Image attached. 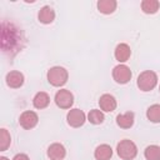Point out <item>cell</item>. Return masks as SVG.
<instances>
[{"instance_id": "obj_1", "label": "cell", "mask_w": 160, "mask_h": 160, "mask_svg": "<svg viewBox=\"0 0 160 160\" xmlns=\"http://www.w3.org/2000/svg\"><path fill=\"white\" fill-rule=\"evenodd\" d=\"M46 78H48V81L50 85H52L55 88H60L66 84V81L69 79V72L62 66H52L48 70Z\"/></svg>"}, {"instance_id": "obj_2", "label": "cell", "mask_w": 160, "mask_h": 160, "mask_svg": "<svg viewBox=\"0 0 160 160\" xmlns=\"http://www.w3.org/2000/svg\"><path fill=\"white\" fill-rule=\"evenodd\" d=\"M136 85L141 91H151L158 85V75L152 70L142 71L136 80Z\"/></svg>"}, {"instance_id": "obj_3", "label": "cell", "mask_w": 160, "mask_h": 160, "mask_svg": "<svg viewBox=\"0 0 160 160\" xmlns=\"http://www.w3.org/2000/svg\"><path fill=\"white\" fill-rule=\"evenodd\" d=\"M116 152L122 160H132L138 155V148L134 141L129 139H124L116 145Z\"/></svg>"}, {"instance_id": "obj_4", "label": "cell", "mask_w": 160, "mask_h": 160, "mask_svg": "<svg viewBox=\"0 0 160 160\" xmlns=\"http://www.w3.org/2000/svg\"><path fill=\"white\" fill-rule=\"evenodd\" d=\"M54 101L60 109H70L74 104V95L68 89H60L56 91Z\"/></svg>"}, {"instance_id": "obj_5", "label": "cell", "mask_w": 160, "mask_h": 160, "mask_svg": "<svg viewBox=\"0 0 160 160\" xmlns=\"http://www.w3.org/2000/svg\"><path fill=\"white\" fill-rule=\"evenodd\" d=\"M132 72L130 70L129 66H126L125 64H119L112 69V79L115 80V82L118 84H128L131 80Z\"/></svg>"}, {"instance_id": "obj_6", "label": "cell", "mask_w": 160, "mask_h": 160, "mask_svg": "<svg viewBox=\"0 0 160 160\" xmlns=\"http://www.w3.org/2000/svg\"><path fill=\"white\" fill-rule=\"evenodd\" d=\"M38 122H39V116L32 110H26V111L21 112V115L19 116V124L25 130L34 129L38 125Z\"/></svg>"}, {"instance_id": "obj_7", "label": "cell", "mask_w": 160, "mask_h": 160, "mask_svg": "<svg viewBox=\"0 0 160 160\" xmlns=\"http://www.w3.org/2000/svg\"><path fill=\"white\" fill-rule=\"evenodd\" d=\"M66 121L71 128H80L86 121V115L80 109H70L66 115Z\"/></svg>"}, {"instance_id": "obj_8", "label": "cell", "mask_w": 160, "mask_h": 160, "mask_svg": "<svg viewBox=\"0 0 160 160\" xmlns=\"http://www.w3.org/2000/svg\"><path fill=\"white\" fill-rule=\"evenodd\" d=\"M5 81H6V85L11 89H19L24 85V81H25V78L22 75V72L18 71V70H12V71H9L5 76Z\"/></svg>"}, {"instance_id": "obj_9", "label": "cell", "mask_w": 160, "mask_h": 160, "mask_svg": "<svg viewBox=\"0 0 160 160\" xmlns=\"http://www.w3.org/2000/svg\"><path fill=\"white\" fill-rule=\"evenodd\" d=\"M99 106H100L101 111L111 112V111H114L116 109L118 102H116V99L111 94H104L99 99Z\"/></svg>"}, {"instance_id": "obj_10", "label": "cell", "mask_w": 160, "mask_h": 160, "mask_svg": "<svg viewBox=\"0 0 160 160\" xmlns=\"http://www.w3.org/2000/svg\"><path fill=\"white\" fill-rule=\"evenodd\" d=\"M46 154L51 160H62L66 155V150H65V146L62 144L54 142L48 148Z\"/></svg>"}, {"instance_id": "obj_11", "label": "cell", "mask_w": 160, "mask_h": 160, "mask_svg": "<svg viewBox=\"0 0 160 160\" xmlns=\"http://www.w3.org/2000/svg\"><path fill=\"white\" fill-rule=\"evenodd\" d=\"M114 55H115V59H116L120 64L126 62V61L130 59V56H131V49H130V46H129L128 44L121 42V44H119V45L115 48Z\"/></svg>"}, {"instance_id": "obj_12", "label": "cell", "mask_w": 160, "mask_h": 160, "mask_svg": "<svg viewBox=\"0 0 160 160\" xmlns=\"http://www.w3.org/2000/svg\"><path fill=\"white\" fill-rule=\"evenodd\" d=\"M134 121H135V116H134L132 111H128L125 114H119L116 116V124L121 129H130L134 125Z\"/></svg>"}, {"instance_id": "obj_13", "label": "cell", "mask_w": 160, "mask_h": 160, "mask_svg": "<svg viewBox=\"0 0 160 160\" xmlns=\"http://www.w3.org/2000/svg\"><path fill=\"white\" fill-rule=\"evenodd\" d=\"M38 19L41 24H51L54 20H55V11L50 6H42L40 10H39V14H38Z\"/></svg>"}, {"instance_id": "obj_14", "label": "cell", "mask_w": 160, "mask_h": 160, "mask_svg": "<svg viewBox=\"0 0 160 160\" xmlns=\"http://www.w3.org/2000/svg\"><path fill=\"white\" fill-rule=\"evenodd\" d=\"M49 104H50V96H49L48 92L39 91V92L35 94V96L32 99V105H34L35 109H40V110L45 109V108L49 106Z\"/></svg>"}, {"instance_id": "obj_15", "label": "cell", "mask_w": 160, "mask_h": 160, "mask_svg": "<svg viewBox=\"0 0 160 160\" xmlns=\"http://www.w3.org/2000/svg\"><path fill=\"white\" fill-rule=\"evenodd\" d=\"M94 156L96 160H110L112 156V149L108 144H101L96 146L94 151Z\"/></svg>"}, {"instance_id": "obj_16", "label": "cell", "mask_w": 160, "mask_h": 160, "mask_svg": "<svg viewBox=\"0 0 160 160\" xmlns=\"http://www.w3.org/2000/svg\"><path fill=\"white\" fill-rule=\"evenodd\" d=\"M116 6H118V2L115 0H99L98 1V10L105 15L112 14L116 10Z\"/></svg>"}, {"instance_id": "obj_17", "label": "cell", "mask_w": 160, "mask_h": 160, "mask_svg": "<svg viewBox=\"0 0 160 160\" xmlns=\"http://www.w3.org/2000/svg\"><path fill=\"white\" fill-rule=\"evenodd\" d=\"M159 8H160V2L158 0H144V1H141V10L145 14L152 15V14L158 12Z\"/></svg>"}, {"instance_id": "obj_18", "label": "cell", "mask_w": 160, "mask_h": 160, "mask_svg": "<svg viewBox=\"0 0 160 160\" xmlns=\"http://www.w3.org/2000/svg\"><path fill=\"white\" fill-rule=\"evenodd\" d=\"M105 120V116H104V112L99 109H92L89 111L88 114V121L92 125H99V124H102Z\"/></svg>"}, {"instance_id": "obj_19", "label": "cell", "mask_w": 160, "mask_h": 160, "mask_svg": "<svg viewBox=\"0 0 160 160\" xmlns=\"http://www.w3.org/2000/svg\"><path fill=\"white\" fill-rule=\"evenodd\" d=\"M144 156L146 160H160V146L149 145L144 150Z\"/></svg>"}, {"instance_id": "obj_20", "label": "cell", "mask_w": 160, "mask_h": 160, "mask_svg": "<svg viewBox=\"0 0 160 160\" xmlns=\"http://www.w3.org/2000/svg\"><path fill=\"white\" fill-rule=\"evenodd\" d=\"M146 118L151 122H160V104H154L148 108Z\"/></svg>"}, {"instance_id": "obj_21", "label": "cell", "mask_w": 160, "mask_h": 160, "mask_svg": "<svg viewBox=\"0 0 160 160\" xmlns=\"http://www.w3.org/2000/svg\"><path fill=\"white\" fill-rule=\"evenodd\" d=\"M10 144H11V135L6 129L2 128L0 130V151L8 150Z\"/></svg>"}, {"instance_id": "obj_22", "label": "cell", "mask_w": 160, "mask_h": 160, "mask_svg": "<svg viewBox=\"0 0 160 160\" xmlns=\"http://www.w3.org/2000/svg\"><path fill=\"white\" fill-rule=\"evenodd\" d=\"M12 160H30V159H29V156H28L26 154L20 152V154H16V155L12 158Z\"/></svg>"}, {"instance_id": "obj_23", "label": "cell", "mask_w": 160, "mask_h": 160, "mask_svg": "<svg viewBox=\"0 0 160 160\" xmlns=\"http://www.w3.org/2000/svg\"><path fill=\"white\" fill-rule=\"evenodd\" d=\"M0 160H9L6 156H0Z\"/></svg>"}, {"instance_id": "obj_24", "label": "cell", "mask_w": 160, "mask_h": 160, "mask_svg": "<svg viewBox=\"0 0 160 160\" xmlns=\"http://www.w3.org/2000/svg\"><path fill=\"white\" fill-rule=\"evenodd\" d=\"M159 91H160V86H159Z\"/></svg>"}]
</instances>
